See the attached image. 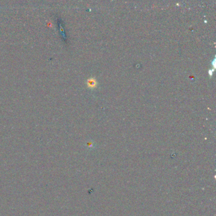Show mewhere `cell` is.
<instances>
[{"label": "cell", "instance_id": "obj_1", "mask_svg": "<svg viewBox=\"0 0 216 216\" xmlns=\"http://www.w3.org/2000/svg\"><path fill=\"white\" fill-rule=\"evenodd\" d=\"M87 86H88V87H90V88H91V89L94 88V87H97V80L93 77L89 79L87 81Z\"/></svg>", "mask_w": 216, "mask_h": 216}]
</instances>
